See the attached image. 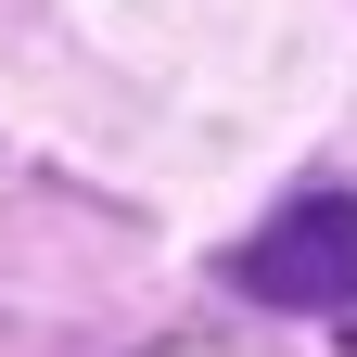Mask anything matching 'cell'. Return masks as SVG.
Instances as JSON below:
<instances>
[{"mask_svg":"<svg viewBox=\"0 0 357 357\" xmlns=\"http://www.w3.org/2000/svg\"><path fill=\"white\" fill-rule=\"evenodd\" d=\"M230 281L281 319H357V192H294L230 255Z\"/></svg>","mask_w":357,"mask_h":357,"instance_id":"cell-1","label":"cell"}]
</instances>
